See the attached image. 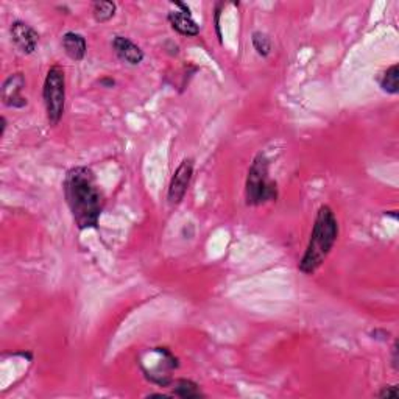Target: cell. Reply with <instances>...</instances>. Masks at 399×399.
<instances>
[{"label":"cell","mask_w":399,"mask_h":399,"mask_svg":"<svg viewBox=\"0 0 399 399\" xmlns=\"http://www.w3.org/2000/svg\"><path fill=\"white\" fill-rule=\"evenodd\" d=\"M0 125H2V130H0V136H4L5 130H6V119L4 116L0 117Z\"/></svg>","instance_id":"obj_18"},{"label":"cell","mask_w":399,"mask_h":399,"mask_svg":"<svg viewBox=\"0 0 399 399\" xmlns=\"http://www.w3.org/2000/svg\"><path fill=\"white\" fill-rule=\"evenodd\" d=\"M167 20H169L172 29L178 34H181V36H187V38L198 36L200 25L195 22L192 15H186L183 11L175 10L167 15Z\"/></svg>","instance_id":"obj_9"},{"label":"cell","mask_w":399,"mask_h":399,"mask_svg":"<svg viewBox=\"0 0 399 399\" xmlns=\"http://www.w3.org/2000/svg\"><path fill=\"white\" fill-rule=\"evenodd\" d=\"M13 44L22 55H32L39 44V33L24 20H15L10 27Z\"/></svg>","instance_id":"obj_6"},{"label":"cell","mask_w":399,"mask_h":399,"mask_svg":"<svg viewBox=\"0 0 399 399\" xmlns=\"http://www.w3.org/2000/svg\"><path fill=\"white\" fill-rule=\"evenodd\" d=\"M194 177V159L187 158L178 165L175 170L173 177L170 180L169 191H167V201L170 206H178L181 201L184 200L187 189L191 186V181Z\"/></svg>","instance_id":"obj_5"},{"label":"cell","mask_w":399,"mask_h":399,"mask_svg":"<svg viewBox=\"0 0 399 399\" xmlns=\"http://www.w3.org/2000/svg\"><path fill=\"white\" fill-rule=\"evenodd\" d=\"M43 100L48 123L57 127L66 109V74L62 66L53 65L48 69L43 88Z\"/></svg>","instance_id":"obj_4"},{"label":"cell","mask_w":399,"mask_h":399,"mask_svg":"<svg viewBox=\"0 0 399 399\" xmlns=\"http://www.w3.org/2000/svg\"><path fill=\"white\" fill-rule=\"evenodd\" d=\"M251 44H253L255 50H256V53L259 55V57L267 58L269 55L271 53L273 44H271V39H270V36H269L267 33L255 32L253 34H251Z\"/></svg>","instance_id":"obj_14"},{"label":"cell","mask_w":399,"mask_h":399,"mask_svg":"<svg viewBox=\"0 0 399 399\" xmlns=\"http://www.w3.org/2000/svg\"><path fill=\"white\" fill-rule=\"evenodd\" d=\"M113 50L116 57L128 66H139L144 61V50L127 36L117 34L113 39Z\"/></svg>","instance_id":"obj_8"},{"label":"cell","mask_w":399,"mask_h":399,"mask_svg":"<svg viewBox=\"0 0 399 399\" xmlns=\"http://www.w3.org/2000/svg\"><path fill=\"white\" fill-rule=\"evenodd\" d=\"M62 189L75 226L80 231L99 228L104 198L94 172L85 165L74 167L66 173Z\"/></svg>","instance_id":"obj_1"},{"label":"cell","mask_w":399,"mask_h":399,"mask_svg":"<svg viewBox=\"0 0 399 399\" xmlns=\"http://www.w3.org/2000/svg\"><path fill=\"white\" fill-rule=\"evenodd\" d=\"M100 85L104 86V88H113L116 85V81L113 79H108V76H107V79L100 80Z\"/></svg>","instance_id":"obj_17"},{"label":"cell","mask_w":399,"mask_h":399,"mask_svg":"<svg viewBox=\"0 0 399 399\" xmlns=\"http://www.w3.org/2000/svg\"><path fill=\"white\" fill-rule=\"evenodd\" d=\"M279 197L278 183L270 177V159L259 151L251 163L245 181V203L247 206H262L276 201Z\"/></svg>","instance_id":"obj_3"},{"label":"cell","mask_w":399,"mask_h":399,"mask_svg":"<svg viewBox=\"0 0 399 399\" xmlns=\"http://www.w3.org/2000/svg\"><path fill=\"white\" fill-rule=\"evenodd\" d=\"M379 398H387V399H396L399 396V388L398 385H387V387H382V390L377 393Z\"/></svg>","instance_id":"obj_15"},{"label":"cell","mask_w":399,"mask_h":399,"mask_svg":"<svg viewBox=\"0 0 399 399\" xmlns=\"http://www.w3.org/2000/svg\"><path fill=\"white\" fill-rule=\"evenodd\" d=\"M25 88V76L22 72L11 74L5 79L2 85V103L8 108L20 109L27 107V99L22 95V90Z\"/></svg>","instance_id":"obj_7"},{"label":"cell","mask_w":399,"mask_h":399,"mask_svg":"<svg viewBox=\"0 0 399 399\" xmlns=\"http://www.w3.org/2000/svg\"><path fill=\"white\" fill-rule=\"evenodd\" d=\"M116 10L117 5L114 2H109V0H102V2L93 4V16L95 22L99 24H104L113 19L116 16Z\"/></svg>","instance_id":"obj_13"},{"label":"cell","mask_w":399,"mask_h":399,"mask_svg":"<svg viewBox=\"0 0 399 399\" xmlns=\"http://www.w3.org/2000/svg\"><path fill=\"white\" fill-rule=\"evenodd\" d=\"M61 46L62 50L67 55V58H71L75 62L85 60L88 52V43L83 34L75 32L65 33V36L61 39Z\"/></svg>","instance_id":"obj_10"},{"label":"cell","mask_w":399,"mask_h":399,"mask_svg":"<svg viewBox=\"0 0 399 399\" xmlns=\"http://www.w3.org/2000/svg\"><path fill=\"white\" fill-rule=\"evenodd\" d=\"M379 85L384 93L396 95L399 93V66H390L379 79Z\"/></svg>","instance_id":"obj_12"},{"label":"cell","mask_w":399,"mask_h":399,"mask_svg":"<svg viewBox=\"0 0 399 399\" xmlns=\"http://www.w3.org/2000/svg\"><path fill=\"white\" fill-rule=\"evenodd\" d=\"M339 239V222L332 208L323 205L317 212L313 222L312 234L303 257L298 264L303 275H313L331 253L335 242Z\"/></svg>","instance_id":"obj_2"},{"label":"cell","mask_w":399,"mask_h":399,"mask_svg":"<svg viewBox=\"0 0 399 399\" xmlns=\"http://www.w3.org/2000/svg\"><path fill=\"white\" fill-rule=\"evenodd\" d=\"M173 396L192 399V398H205L206 395L203 393L197 384L191 379H177L173 382Z\"/></svg>","instance_id":"obj_11"},{"label":"cell","mask_w":399,"mask_h":399,"mask_svg":"<svg viewBox=\"0 0 399 399\" xmlns=\"http://www.w3.org/2000/svg\"><path fill=\"white\" fill-rule=\"evenodd\" d=\"M391 365H393V370H399V367H398V341H395L393 343V348H391Z\"/></svg>","instance_id":"obj_16"}]
</instances>
